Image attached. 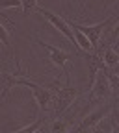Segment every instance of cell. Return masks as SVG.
Instances as JSON below:
<instances>
[{
	"instance_id": "obj_1",
	"label": "cell",
	"mask_w": 119,
	"mask_h": 133,
	"mask_svg": "<svg viewBox=\"0 0 119 133\" xmlns=\"http://www.w3.org/2000/svg\"><path fill=\"white\" fill-rule=\"evenodd\" d=\"M17 85L28 87V89L32 91L33 98H36V102H37V105H39V113H41V115H45L50 107L54 105V91H52V89H47V87L39 85V83H36V81H30V79H26L24 76L19 78V83H17Z\"/></svg>"
},
{
	"instance_id": "obj_2",
	"label": "cell",
	"mask_w": 119,
	"mask_h": 133,
	"mask_svg": "<svg viewBox=\"0 0 119 133\" xmlns=\"http://www.w3.org/2000/svg\"><path fill=\"white\" fill-rule=\"evenodd\" d=\"M117 21H119V15H112L110 19L99 22V24H95V26H82V24H76V22H75V26L91 41L93 50H99V41H100V37H103V33H108L110 28H112Z\"/></svg>"
},
{
	"instance_id": "obj_3",
	"label": "cell",
	"mask_w": 119,
	"mask_h": 133,
	"mask_svg": "<svg viewBox=\"0 0 119 133\" xmlns=\"http://www.w3.org/2000/svg\"><path fill=\"white\" fill-rule=\"evenodd\" d=\"M52 91H54V105H52V109H54L56 116L63 115L67 109L75 104V100L82 94L80 89H73L69 85L63 87V89H52Z\"/></svg>"
},
{
	"instance_id": "obj_4",
	"label": "cell",
	"mask_w": 119,
	"mask_h": 133,
	"mask_svg": "<svg viewBox=\"0 0 119 133\" xmlns=\"http://www.w3.org/2000/svg\"><path fill=\"white\" fill-rule=\"evenodd\" d=\"M112 94V87H110V79H108V69H103V70H99L95 81H93V85L89 89V104L97 102V100H104Z\"/></svg>"
},
{
	"instance_id": "obj_5",
	"label": "cell",
	"mask_w": 119,
	"mask_h": 133,
	"mask_svg": "<svg viewBox=\"0 0 119 133\" xmlns=\"http://www.w3.org/2000/svg\"><path fill=\"white\" fill-rule=\"evenodd\" d=\"M112 107H114V104H108V105H104V107L93 111L91 115L86 116V118H82L76 128H73V133H89L99 122H103L106 116H108V113L112 111Z\"/></svg>"
},
{
	"instance_id": "obj_6",
	"label": "cell",
	"mask_w": 119,
	"mask_h": 133,
	"mask_svg": "<svg viewBox=\"0 0 119 133\" xmlns=\"http://www.w3.org/2000/svg\"><path fill=\"white\" fill-rule=\"evenodd\" d=\"M39 15H43L45 17V19L50 22V24H52L58 31H61L63 33V35L67 37V39H69L71 41V44L73 46H76V39H75V33H73V28L69 26V22H67L65 19H61V17L60 15H56V13H52V11H50V9H45V8H37L36 9Z\"/></svg>"
},
{
	"instance_id": "obj_7",
	"label": "cell",
	"mask_w": 119,
	"mask_h": 133,
	"mask_svg": "<svg viewBox=\"0 0 119 133\" xmlns=\"http://www.w3.org/2000/svg\"><path fill=\"white\" fill-rule=\"evenodd\" d=\"M36 41H37L39 46H43L47 52H48V59L52 61L58 69L65 70V65H67V61L71 59V56L67 54L65 50H61V48H58V46H52V44H48V43H45V41H41V39H36Z\"/></svg>"
},
{
	"instance_id": "obj_8",
	"label": "cell",
	"mask_w": 119,
	"mask_h": 133,
	"mask_svg": "<svg viewBox=\"0 0 119 133\" xmlns=\"http://www.w3.org/2000/svg\"><path fill=\"white\" fill-rule=\"evenodd\" d=\"M26 76L24 72H0V98H4L9 89H13L17 83H19V78Z\"/></svg>"
},
{
	"instance_id": "obj_9",
	"label": "cell",
	"mask_w": 119,
	"mask_h": 133,
	"mask_svg": "<svg viewBox=\"0 0 119 133\" xmlns=\"http://www.w3.org/2000/svg\"><path fill=\"white\" fill-rule=\"evenodd\" d=\"M97 52L103 56L106 69H115V66H117V63H119V50H117V48H114V46L106 44L104 48H99Z\"/></svg>"
},
{
	"instance_id": "obj_10",
	"label": "cell",
	"mask_w": 119,
	"mask_h": 133,
	"mask_svg": "<svg viewBox=\"0 0 119 133\" xmlns=\"http://www.w3.org/2000/svg\"><path fill=\"white\" fill-rule=\"evenodd\" d=\"M67 22H69V26L73 28V33H75V39H76V46H78V50H80V52H89V50H93V44H91V41L86 37V35H84V33L75 26V21H67Z\"/></svg>"
},
{
	"instance_id": "obj_11",
	"label": "cell",
	"mask_w": 119,
	"mask_h": 133,
	"mask_svg": "<svg viewBox=\"0 0 119 133\" xmlns=\"http://www.w3.org/2000/svg\"><path fill=\"white\" fill-rule=\"evenodd\" d=\"M71 120H67V118H56V120H52L50 122V129H48V133H67L69 131V128H71Z\"/></svg>"
},
{
	"instance_id": "obj_12",
	"label": "cell",
	"mask_w": 119,
	"mask_h": 133,
	"mask_svg": "<svg viewBox=\"0 0 119 133\" xmlns=\"http://www.w3.org/2000/svg\"><path fill=\"white\" fill-rule=\"evenodd\" d=\"M45 122H47L45 115H41V116H37V120H33V122H32V124H28L26 128H22V129H17V131H13V133H37Z\"/></svg>"
},
{
	"instance_id": "obj_13",
	"label": "cell",
	"mask_w": 119,
	"mask_h": 133,
	"mask_svg": "<svg viewBox=\"0 0 119 133\" xmlns=\"http://www.w3.org/2000/svg\"><path fill=\"white\" fill-rule=\"evenodd\" d=\"M108 79H110V87L115 98H119V74L114 72L112 69H108Z\"/></svg>"
},
{
	"instance_id": "obj_14",
	"label": "cell",
	"mask_w": 119,
	"mask_h": 133,
	"mask_svg": "<svg viewBox=\"0 0 119 133\" xmlns=\"http://www.w3.org/2000/svg\"><path fill=\"white\" fill-rule=\"evenodd\" d=\"M22 15H30L32 11H36L37 9V0H22Z\"/></svg>"
},
{
	"instance_id": "obj_15",
	"label": "cell",
	"mask_w": 119,
	"mask_h": 133,
	"mask_svg": "<svg viewBox=\"0 0 119 133\" xmlns=\"http://www.w3.org/2000/svg\"><path fill=\"white\" fill-rule=\"evenodd\" d=\"M110 122H112V133H119V111L114 104L112 107V116H110Z\"/></svg>"
},
{
	"instance_id": "obj_16",
	"label": "cell",
	"mask_w": 119,
	"mask_h": 133,
	"mask_svg": "<svg viewBox=\"0 0 119 133\" xmlns=\"http://www.w3.org/2000/svg\"><path fill=\"white\" fill-rule=\"evenodd\" d=\"M0 43H2V46H4V48H8V50H9V33H8L6 26L2 24V21H0Z\"/></svg>"
},
{
	"instance_id": "obj_17",
	"label": "cell",
	"mask_w": 119,
	"mask_h": 133,
	"mask_svg": "<svg viewBox=\"0 0 119 133\" xmlns=\"http://www.w3.org/2000/svg\"><path fill=\"white\" fill-rule=\"evenodd\" d=\"M9 9V8H22V0H0V9Z\"/></svg>"
},
{
	"instance_id": "obj_18",
	"label": "cell",
	"mask_w": 119,
	"mask_h": 133,
	"mask_svg": "<svg viewBox=\"0 0 119 133\" xmlns=\"http://www.w3.org/2000/svg\"><path fill=\"white\" fill-rule=\"evenodd\" d=\"M89 133H104V126H103V122H99V124H97Z\"/></svg>"
},
{
	"instance_id": "obj_19",
	"label": "cell",
	"mask_w": 119,
	"mask_h": 133,
	"mask_svg": "<svg viewBox=\"0 0 119 133\" xmlns=\"http://www.w3.org/2000/svg\"><path fill=\"white\" fill-rule=\"evenodd\" d=\"M115 2H117V0H106V4H104V6H106V8H110V6H112V4H115Z\"/></svg>"
},
{
	"instance_id": "obj_20",
	"label": "cell",
	"mask_w": 119,
	"mask_h": 133,
	"mask_svg": "<svg viewBox=\"0 0 119 133\" xmlns=\"http://www.w3.org/2000/svg\"><path fill=\"white\" fill-rule=\"evenodd\" d=\"M114 72H117V74H119V63H117V66L114 69Z\"/></svg>"
},
{
	"instance_id": "obj_21",
	"label": "cell",
	"mask_w": 119,
	"mask_h": 133,
	"mask_svg": "<svg viewBox=\"0 0 119 133\" xmlns=\"http://www.w3.org/2000/svg\"><path fill=\"white\" fill-rule=\"evenodd\" d=\"M0 44H2V43H0Z\"/></svg>"
}]
</instances>
